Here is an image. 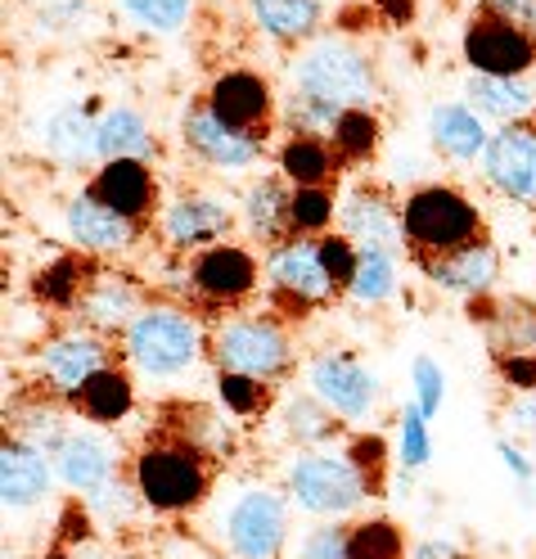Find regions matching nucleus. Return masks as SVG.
Returning <instances> with one entry per match:
<instances>
[{
	"label": "nucleus",
	"instance_id": "f257e3e1",
	"mask_svg": "<svg viewBox=\"0 0 536 559\" xmlns=\"http://www.w3.org/2000/svg\"><path fill=\"white\" fill-rule=\"evenodd\" d=\"M122 353H127V366L145 379H181L212 353V338L203 321L190 317L186 307L150 302L122 330Z\"/></svg>",
	"mask_w": 536,
	"mask_h": 559
},
{
	"label": "nucleus",
	"instance_id": "f03ea898",
	"mask_svg": "<svg viewBox=\"0 0 536 559\" xmlns=\"http://www.w3.org/2000/svg\"><path fill=\"white\" fill-rule=\"evenodd\" d=\"M131 483L154 514H186V510L203 506V497H207L212 456H203L186 433H167V438H154L135 451Z\"/></svg>",
	"mask_w": 536,
	"mask_h": 559
},
{
	"label": "nucleus",
	"instance_id": "7ed1b4c3",
	"mask_svg": "<svg viewBox=\"0 0 536 559\" xmlns=\"http://www.w3.org/2000/svg\"><path fill=\"white\" fill-rule=\"evenodd\" d=\"M402 226H406V249L415 262L455 253L464 243L483 239V213L469 194L455 186H415L402 199Z\"/></svg>",
	"mask_w": 536,
	"mask_h": 559
},
{
	"label": "nucleus",
	"instance_id": "20e7f679",
	"mask_svg": "<svg viewBox=\"0 0 536 559\" xmlns=\"http://www.w3.org/2000/svg\"><path fill=\"white\" fill-rule=\"evenodd\" d=\"M294 91L320 95L338 109H374L379 104V73L374 63L338 37H315L294 59Z\"/></svg>",
	"mask_w": 536,
	"mask_h": 559
},
{
	"label": "nucleus",
	"instance_id": "39448f33",
	"mask_svg": "<svg viewBox=\"0 0 536 559\" xmlns=\"http://www.w3.org/2000/svg\"><path fill=\"white\" fill-rule=\"evenodd\" d=\"M212 361L217 370L279 383L294 370V338L271 311H248V317H230L212 330Z\"/></svg>",
	"mask_w": 536,
	"mask_h": 559
},
{
	"label": "nucleus",
	"instance_id": "423d86ee",
	"mask_svg": "<svg viewBox=\"0 0 536 559\" xmlns=\"http://www.w3.org/2000/svg\"><path fill=\"white\" fill-rule=\"evenodd\" d=\"M284 487H289V501L315 519H343L361 510V501L370 497V487L347 461V451H325V447L302 451L289 465V474H284Z\"/></svg>",
	"mask_w": 536,
	"mask_h": 559
},
{
	"label": "nucleus",
	"instance_id": "0eeeda50",
	"mask_svg": "<svg viewBox=\"0 0 536 559\" xmlns=\"http://www.w3.org/2000/svg\"><path fill=\"white\" fill-rule=\"evenodd\" d=\"M307 389L325 402L343 425H366L383 402V379L347 347H325L307 361Z\"/></svg>",
	"mask_w": 536,
	"mask_h": 559
},
{
	"label": "nucleus",
	"instance_id": "6e6552de",
	"mask_svg": "<svg viewBox=\"0 0 536 559\" xmlns=\"http://www.w3.org/2000/svg\"><path fill=\"white\" fill-rule=\"evenodd\" d=\"M266 289H271L275 307L294 311V317L311 307H325L338 294L325 262H320V243L307 235H289L266 253Z\"/></svg>",
	"mask_w": 536,
	"mask_h": 559
},
{
	"label": "nucleus",
	"instance_id": "1a4fd4ad",
	"mask_svg": "<svg viewBox=\"0 0 536 559\" xmlns=\"http://www.w3.org/2000/svg\"><path fill=\"white\" fill-rule=\"evenodd\" d=\"M222 533L235 559H279L289 546V501L275 487H248L230 501Z\"/></svg>",
	"mask_w": 536,
	"mask_h": 559
},
{
	"label": "nucleus",
	"instance_id": "9d476101",
	"mask_svg": "<svg viewBox=\"0 0 536 559\" xmlns=\"http://www.w3.org/2000/svg\"><path fill=\"white\" fill-rule=\"evenodd\" d=\"M464 63L469 73L483 78H527L536 68V32L514 27L505 19H491V14H474L469 27L460 37Z\"/></svg>",
	"mask_w": 536,
	"mask_h": 559
},
{
	"label": "nucleus",
	"instance_id": "9b49d317",
	"mask_svg": "<svg viewBox=\"0 0 536 559\" xmlns=\"http://www.w3.org/2000/svg\"><path fill=\"white\" fill-rule=\"evenodd\" d=\"M99 370H109V334L86 330V325L46 338L41 353H37L41 383L50 393L68 397V402H73L86 389V379H95Z\"/></svg>",
	"mask_w": 536,
	"mask_h": 559
},
{
	"label": "nucleus",
	"instance_id": "f8f14e48",
	"mask_svg": "<svg viewBox=\"0 0 536 559\" xmlns=\"http://www.w3.org/2000/svg\"><path fill=\"white\" fill-rule=\"evenodd\" d=\"M478 163H483L487 186L500 199L536 207V118L510 122V127L491 131L487 154Z\"/></svg>",
	"mask_w": 536,
	"mask_h": 559
},
{
	"label": "nucleus",
	"instance_id": "ddd939ff",
	"mask_svg": "<svg viewBox=\"0 0 536 559\" xmlns=\"http://www.w3.org/2000/svg\"><path fill=\"white\" fill-rule=\"evenodd\" d=\"M239 217V203L222 199V194H181L163 207L158 230L167 239V249L176 253H203L212 243H226L230 226Z\"/></svg>",
	"mask_w": 536,
	"mask_h": 559
},
{
	"label": "nucleus",
	"instance_id": "4468645a",
	"mask_svg": "<svg viewBox=\"0 0 536 559\" xmlns=\"http://www.w3.org/2000/svg\"><path fill=\"white\" fill-rule=\"evenodd\" d=\"M262 266L243 243H212L190 262V294L207 307H235L258 289Z\"/></svg>",
	"mask_w": 536,
	"mask_h": 559
},
{
	"label": "nucleus",
	"instance_id": "2eb2a0df",
	"mask_svg": "<svg viewBox=\"0 0 536 559\" xmlns=\"http://www.w3.org/2000/svg\"><path fill=\"white\" fill-rule=\"evenodd\" d=\"M181 140H186V150L194 158H203L207 167H217V171H253L262 163V140L230 127V122H222L217 114L207 109V99H199V104L186 109Z\"/></svg>",
	"mask_w": 536,
	"mask_h": 559
},
{
	"label": "nucleus",
	"instance_id": "dca6fc26",
	"mask_svg": "<svg viewBox=\"0 0 536 559\" xmlns=\"http://www.w3.org/2000/svg\"><path fill=\"white\" fill-rule=\"evenodd\" d=\"M203 99L222 122L258 135V140H266V131L275 122V91L253 68H226V73H217Z\"/></svg>",
	"mask_w": 536,
	"mask_h": 559
},
{
	"label": "nucleus",
	"instance_id": "f3484780",
	"mask_svg": "<svg viewBox=\"0 0 536 559\" xmlns=\"http://www.w3.org/2000/svg\"><path fill=\"white\" fill-rule=\"evenodd\" d=\"M63 226H68V239L73 249L86 253V258H114V253H127L135 235H140V222L122 217L118 207H109L104 199H95L91 190L73 194L63 207Z\"/></svg>",
	"mask_w": 536,
	"mask_h": 559
},
{
	"label": "nucleus",
	"instance_id": "a211bd4d",
	"mask_svg": "<svg viewBox=\"0 0 536 559\" xmlns=\"http://www.w3.org/2000/svg\"><path fill=\"white\" fill-rule=\"evenodd\" d=\"M338 226L352 243H370V249L402 253L406 249V226H402V203H392L379 186H356L338 199Z\"/></svg>",
	"mask_w": 536,
	"mask_h": 559
},
{
	"label": "nucleus",
	"instance_id": "6ab92c4d",
	"mask_svg": "<svg viewBox=\"0 0 536 559\" xmlns=\"http://www.w3.org/2000/svg\"><path fill=\"white\" fill-rule=\"evenodd\" d=\"M145 289L135 285L131 275L122 271H91L86 289L78 298V325L86 330H99V334H114V330H127L140 311H145Z\"/></svg>",
	"mask_w": 536,
	"mask_h": 559
},
{
	"label": "nucleus",
	"instance_id": "aec40b11",
	"mask_svg": "<svg viewBox=\"0 0 536 559\" xmlns=\"http://www.w3.org/2000/svg\"><path fill=\"white\" fill-rule=\"evenodd\" d=\"M86 190L95 199H104L109 207H118V213L131 217V222L154 217V207H158V177H154V167L140 163V158H109V163H99V171L91 177Z\"/></svg>",
	"mask_w": 536,
	"mask_h": 559
},
{
	"label": "nucleus",
	"instance_id": "412c9836",
	"mask_svg": "<svg viewBox=\"0 0 536 559\" xmlns=\"http://www.w3.org/2000/svg\"><path fill=\"white\" fill-rule=\"evenodd\" d=\"M50 483H55V461L46 451L23 442L19 433H5V447H0V497H5V510H27L46 501Z\"/></svg>",
	"mask_w": 536,
	"mask_h": 559
},
{
	"label": "nucleus",
	"instance_id": "4be33fe9",
	"mask_svg": "<svg viewBox=\"0 0 536 559\" xmlns=\"http://www.w3.org/2000/svg\"><path fill=\"white\" fill-rule=\"evenodd\" d=\"M419 271L433 280L442 294H460V298H483L491 294L496 275H500V258L487 239L478 243H464L455 253H442V258H424Z\"/></svg>",
	"mask_w": 536,
	"mask_h": 559
},
{
	"label": "nucleus",
	"instance_id": "5701e85b",
	"mask_svg": "<svg viewBox=\"0 0 536 559\" xmlns=\"http://www.w3.org/2000/svg\"><path fill=\"white\" fill-rule=\"evenodd\" d=\"M114 469H118L114 447L104 442L99 433H91V429H73L59 442V451H55V474L73 487V492H82V497H91L95 487L109 483Z\"/></svg>",
	"mask_w": 536,
	"mask_h": 559
},
{
	"label": "nucleus",
	"instance_id": "b1692460",
	"mask_svg": "<svg viewBox=\"0 0 536 559\" xmlns=\"http://www.w3.org/2000/svg\"><path fill=\"white\" fill-rule=\"evenodd\" d=\"M289 194L294 186H284V177H253L248 190L239 194V222L243 230L262 239V243H284L294 230H289Z\"/></svg>",
	"mask_w": 536,
	"mask_h": 559
},
{
	"label": "nucleus",
	"instance_id": "393cba45",
	"mask_svg": "<svg viewBox=\"0 0 536 559\" xmlns=\"http://www.w3.org/2000/svg\"><path fill=\"white\" fill-rule=\"evenodd\" d=\"M428 140H433V150L455 158V163H474L487 154V122L483 114H474L469 104H433V114H428Z\"/></svg>",
	"mask_w": 536,
	"mask_h": 559
},
{
	"label": "nucleus",
	"instance_id": "a878e982",
	"mask_svg": "<svg viewBox=\"0 0 536 559\" xmlns=\"http://www.w3.org/2000/svg\"><path fill=\"white\" fill-rule=\"evenodd\" d=\"M343 158L325 135H289L279 145V177L289 186H334Z\"/></svg>",
	"mask_w": 536,
	"mask_h": 559
},
{
	"label": "nucleus",
	"instance_id": "bb28decb",
	"mask_svg": "<svg viewBox=\"0 0 536 559\" xmlns=\"http://www.w3.org/2000/svg\"><path fill=\"white\" fill-rule=\"evenodd\" d=\"M469 109L483 114V118H496V122H527L536 118V91L523 82V78H483L474 73L469 78Z\"/></svg>",
	"mask_w": 536,
	"mask_h": 559
},
{
	"label": "nucleus",
	"instance_id": "cd10ccee",
	"mask_svg": "<svg viewBox=\"0 0 536 559\" xmlns=\"http://www.w3.org/2000/svg\"><path fill=\"white\" fill-rule=\"evenodd\" d=\"M73 411L91 425H122L135 411V379L118 366L99 370L95 379H86V389L73 397Z\"/></svg>",
	"mask_w": 536,
	"mask_h": 559
},
{
	"label": "nucleus",
	"instance_id": "c85d7f7f",
	"mask_svg": "<svg viewBox=\"0 0 536 559\" xmlns=\"http://www.w3.org/2000/svg\"><path fill=\"white\" fill-rule=\"evenodd\" d=\"M248 19L271 41H284V46L315 41L320 0H248Z\"/></svg>",
	"mask_w": 536,
	"mask_h": 559
},
{
	"label": "nucleus",
	"instance_id": "c756f323",
	"mask_svg": "<svg viewBox=\"0 0 536 559\" xmlns=\"http://www.w3.org/2000/svg\"><path fill=\"white\" fill-rule=\"evenodd\" d=\"M41 145L46 154H55L59 163L68 167H82L91 158H99V140H95V118L91 109H78V104H68V109H55L41 127Z\"/></svg>",
	"mask_w": 536,
	"mask_h": 559
},
{
	"label": "nucleus",
	"instance_id": "7c9ffc66",
	"mask_svg": "<svg viewBox=\"0 0 536 559\" xmlns=\"http://www.w3.org/2000/svg\"><path fill=\"white\" fill-rule=\"evenodd\" d=\"M95 140H99V158H140L150 163L154 158V135H150V122L140 118L131 104H114L95 118Z\"/></svg>",
	"mask_w": 536,
	"mask_h": 559
},
{
	"label": "nucleus",
	"instance_id": "2f4dec72",
	"mask_svg": "<svg viewBox=\"0 0 536 559\" xmlns=\"http://www.w3.org/2000/svg\"><path fill=\"white\" fill-rule=\"evenodd\" d=\"M279 425H284V438L298 442V447H311V451L330 447V442L343 433V419H338L325 402H320L315 393H298V397L284 402Z\"/></svg>",
	"mask_w": 536,
	"mask_h": 559
},
{
	"label": "nucleus",
	"instance_id": "473e14b6",
	"mask_svg": "<svg viewBox=\"0 0 536 559\" xmlns=\"http://www.w3.org/2000/svg\"><path fill=\"white\" fill-rule=\"evenodd\" d=\"M330 145H334V154L343 158V167L370 163V158L379 154V145H383V122H379V114H374V109H343L338 122H334V131H330Z\"/></svg>",
	"mask_w": 536,
	"mask_h": 559
},
{
	"label": "nucleus",
	"instance_id": "72a5a7b5",
	"mask_svg": "<svg viewBox=\"0 0 536 559\" xmlns=\"http://www.w3.org/2000/svg\"><path fill=\"white\" fill-rule=\"evenodd\" d=\"M356 249H361V258H356V275H352L347 294L361 307H379L397 294V253L370 249V243H356Z\"/></svg>",
	"mask_w": 536,
	"mask_h": 559
},
{
	"label": "nucleus",
	"instance_id": "f704fd0d",
	"mask_svg": "<svg viewBox=\"0 0 536 559\" xmlns=\"http://www.w3.org/2000/svg\"><path fill=\"white\" fill-rule=\"evenodd\" d=\"M334 217H338V199L330 186H294V194H289V230L294 235L320 239V235H330Z\"/></svg>",
	"mask_w": 536,
	"mask_h": 559
},
{
	"label": "nucleus",
	"instance_id": "c9c22d12",
	"mask_svg": "<svg viewBox=\"0 0 536 559\" xmlns=\"http://www.w3.org/2000/svg\"><path fill=\"white\" fill-rule=\"evenodd\" d=\"M86 280H91L86 253H63V258H55V262L37 275V298L50 302V307H78Z\"/></svg>",
	"mask_w": 536,
	"mask_h": 559
},
{
	"label": "nucleus",
	"instance_id": "e433bc0d",
	"mask_svg": "<svg viewBox=\"0 0 536 559\" xmlns=\"http://www.w3.org/2000/svg\"><path fill=\"white\" fill-rule=\"evenodd\" d=\"M118 5L135 27L158 32V37H171L194 19V0H118Z\"/></svg>",
	"mask_w": 536,
	"mask_h": 559
},
{
	"label": "nucleus",
	"instance_id": "4c0bfd02",
	"mask_svg": "<svg viewBox=\"0 0 536 559\" xmlns=\"http://www.w3.org/2000/svg\"><path fill=\"white\" fill-rule=\"evenodd\" d=\"M406 533L392 519H361L352 528V559H406Z\"/></svg>",
	"mask_w": 536,
	"mask_h": 559
},
{
	"label": "nucleus",
	"instance_id": "58836bf2",
	"mask_svg": "<svg viewBox=\"0 0 536 559\" xmlns=\"http://www.w3.org/2000/svg\"><path fill=\"white\" fill-rule=\"evenodd\" d=\"M217 402L222 411L239 415V419H253L271 406V383L253 379V374H235V370H222L217 374Z\"/></svg>",
	"mask_w": 536,
	"mask_h": 559
},
{
	"label": "nucleus",
	"instance_id": "ea45409f",
	"mask_svg": "<svg viewBox=\"0 0 536 559\" xmlns=\"http://www.w3.org/2000/svg\"><path fill=\"white\" fill-rule=\"evenodd\" d=\"M338 114H343L338 104L320 99V95H302V91H294L289 104H284V122L294 127V135H325L330 140Z\"/></svg>",
	"mask_w": 536,
	"mask_h": 559
},
{
	"label": "nucleus",
	"instance_id": "a19ab883",
	"mask_svg": "<svg viewBox=\"0 0 536 559\" xmlns=\"http://www.w3.org/2000/svg\"><path fill=\"white\" fill-rule=\"evenodd\" d=\"M397 456L406 469H424L433 461V433H428V415L410 402L402 415H397Z\"/></svg>",
	"mask_w": 536,
	"mask_h": 559
},
{
	"label": "nucleus",
	"instance_id": "79ce46f5",
	"mask_svg": "<svg viewBox=\"0 0 536 559\" xmlns=\"http://www.w3.org/2000/svg\"><path fill=\"white\" fill-rule=\"evenodd\" d=\"M347 461L356 465V474L366 478L370 497H379L383 483H388V442H383L379 433H356V438L347 442Z\"/></svg>",
	"mask_w": 536,
	"mask_h": 559
},
{
	"label": "nucleus",
	"instance_id": "37998d69",
	"mask_svg": "<svg viewBox=\"0 0 536 559\" xmlns=\"http://www.w3.org/2000/svg\"><path fill=\"white\" fill-rule=\"evenodd\" d=\"M410 389H415V406L433 419L442 406H446V370L433 361V357H415L410 361Z\"/></svg>",
	"mask_w": 536,
	"mask_h": 559
},
{
	"label": "nucleus",
	"instance_id": "c03bdc74",
	"mask_svg": "<svg viewBox=\"0 0 536 559\" xmlns=\"http://www.w3.org/2000/svg\"><path fill=\"white\" fill-rule=\"evenodd\" d=\"M298 559H352V528L338 519H325L298 542Z\"/></svg>",
	"mask_w": 536,
	"mask_h": 559
},
{
	"label": "nucleus",
	"instance_id": "a18cd8bd",
	"mask_svg": "<svg viewBox=\"0 0 536 559\" xmlns=\"http://www.w3.org/2000/svg\"><path fill=\"white\" fill-rule=\"evenodd\" d=\"M320 243V262H325V271H330V280L338 285V294H347V285H352V275H356V258H361V249L338 230V235H320L315 239Z\"/></svg>",
	"mask_w": 536,
	"mask_h": 559
},
{
	"label": "nucleus",
	"instance_id": "49530a36",
	"mask_svg": "<svg viewBox=\"0 0 536 559\" xmlns=\"http://www.w3.org/2000/svg\"><path fill=\"white\" fill-rule=\"evenodd\" d=\"M86 506H91L95 514H104L109 523H118V519H131V514H135V506H145V501H140L135 483L109 478V483H104V487H95V492L86 497Z\"/></svg>",
	"mask_w": 536,
	"mask_h": 559
},
{
	"label": "nucleus",
	"instance_id": "de8ad7c7",
	"mask_svg": "<svg viewBox=\"0 0 536 559\" xmlns=\"http://www.w3.org/2000/svg\"><path fill=\"white\" fill-rule=\"evenodd\" d=\"M496 366H500V379H505L514 393H536V353L496 357Z\"/></svg>",
	"mask_w": 536,
	"mask_h": 559
},
{
	"label": "nucleus",
	"instance_id": "09e8293b",
	"mask_svg": "<svg viewBox=\"0 0 536 559\" xmlns=\"http://www.w3.org/2000/svg\"><path fill=\"white\" fill-rule=\"evenodd\" d=\"M478 14H491V19H505L514 27L536 32V0H483Z\"/></svg>",
	"mask_w": 536,
	"mask_h": 559
},
{
	"label": "nucleus",
	"instance_id": "8fccbe9b",
	"mask_svg": "<svg viewBox=\"0 0 536 559\" xmlns=\"http://www.w3.org/2000/svg\"><path fill=\"white\" fill-rule=\"evenodd\" d=\"M406 559H469V550H464L455 537L438 533V537H424V542H415Z\"/></svg>",
	"mask_w": 536,
	"mask_h": 559
},
{
	"label": "nucleus",
	"instance_id": "3c124183",
	"mask_svg": "<svg viewBox=\"0 0 536 559\" xmlns=\"http://www.w3.org/2000/svg\"><path fill=\"white\" fill-rule=\"evenodd\" d=\"M496 456H500V465H505L519 483H532V478H536V465L523 456V451H519L510 438H500V442H496Z\"/></svg>",
	"mask_w": 536,
	"mask_h": 559
},
{
	"label": "nucleus",
	"instance_id": "603ef678",
	"mask_svg": "<svg viewBox=\"0 0 536 559\" xmlns=\"http://www.w3.org/2000/svg\"><path fill=\"white\" fill-rule=\"evenodd\" d=\"M505 425H510L514 433H536V393H527V397H514V402H510Z\"/></svg>",
	"mask_w": 536,
	"mask_h": 559
},
{
	"label": "nucleus",
	"instance_id": "864d4df0",
	"mask_svg": "<svg viewBox=\"0 0 536 559\" xmlns=\"http://www.w3.org/2000/svg\"><path fill=\"white\" fill-rule=\"evenodd\" d=\"M46 559H73V555H63V550H55V555H46Z\"/></svg>",
	"mask_w": 536,
	"mask_h": 559
}]
</instances>
